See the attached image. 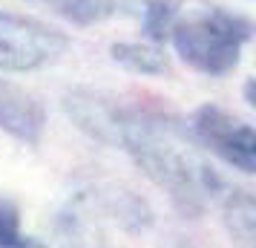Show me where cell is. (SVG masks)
I'll list each match as a JSON object with an SVG mask.
<instances>
[{
	"mask_svg": "<svg viewBox=\"0 0 256 248\" xmlns=\"http://www.w3.org/2000/svg\"><path fill=\"white\" fill-rule=\"evenodd\" d=\"M118 139L144 167V173L156 185L170 190V196L184 211H198L202 193L216 185V176L202 162H196L190 150L147 121H118Z\"/></svg>",
	"mask_w": 256,
	"mask_h": 248,
	"instance_id": "cell-1",
	"label": "cell"
},
{
	"mask_svg": "<svg viewBox=\"0 0 256 248\" xmlns=\"http://www.w3.org/2000/svg\"><path fill=\"white\" fill-rule=\"evenodd\" d=\"M176 52L208 75H224L239 64V49L248 41V24L230 15H202L193 21H182L170 32Z\"/></svg>",
	"mask_w": 256,
	"mask_h": 248,
	"instance_id": "cell-2",
	"label": "cell"
},
{
	"mask_svg": "<svg viewBox=\"0 0 256 248\" xmlns=\"http://www.w3.org/2000/svg\"><path fill=\"white\" fill-rule=\"evenodd\" d=\"M66 49V38L32 18L0 12V70H38Z\"/></svg>",
	"mask_w": 256,
	"mask_h": 248,
	"instance_id": "cell-3",
	"label": "cell"
},
{
	"mask_svg": "<svg viewBox=\"0 0 256 248\" xmlns=\"http://www.w3.org/2000/svg\"><path fill=\"white\" fill-rule=\"evenodd\" d=\"M196 133L228 165L239 167L242 173L256 170V133L250 124L236 121L216 107H204L196 116Z\"/></svg>",
	"mask_w": 256,
	"mask_h": 248,
	"instance_id": "cell-4",
	"label": "cell"
},
{
	"mask_svg": "<svg viewBox=\"0 0 256 248\" xmlns=\"http://www.w3.org/2000/svg\"><path fill=\"white\" fill-rule=\"evenodd\" d=\"M0 127L20 142H38L44 133V107L18 84L0 81Z\"/></svg>",
	"mask_w": 256,
	"mask_h": 248,
	"instance_id": "cell-5",
	"label": "cell"
},
{
	"mask_svg": "<svg viewBox=\"0 0 256 248\" xmlns=\"http://www.w3.org/2000/svg\"><path fill=\"white\" fill-rule=\"evenodd\" d=\"M112 61L121 64L130 72H141V75H162L167 72V58L158 47L150 44H116L112 47Z\"/></svg>",
	"mask_w": 256,
	"mask_h": 248,
	"instance_id": "cell-6",
	"label": "cell"
},
{
	"mask_svg": "<svg viewBox=\"0 0 256 248\" xmlns=\"http://www.w3.org/2000/svg\"><path fill=\"white\" fill-rule=\"evenodd\" d=\"M224 222L230 228V234L244 242V245H250L254 242V231H256V202L250 193H233L228 205H224Z\"/></svg>",
	"mask_w": 256,
	"mask_h": 248,
	"instance_id": "cell-7",
	"label": "cell"
},
{
	"mask_svg": "<svg viewBox=\"0 0 256 248\" xmlns=\"http://www.w3.org/2000/svg\"><path fill=\"white\" fill-rule=\"evenodd\" d=\"M52 3L64 18H70L72 24L81 26L101 24L116 9V0H52Z\"/></svg>",
	"mask_w": 256,
	"mask_h": 248,
	"instance_id": "cell-8",
	"label": "cell"
},
{
	"mask_svg": "<svg viewBox=\"0 0 256 248\" xmlns=\"http://www.w3.org/2000/svg\"><path fill=\"white\" fill-rule=\"evenodd\" d=\"M176 26V3L173 0H150L147 12H144V32L152 41H164L170 38Z\"/></svg>",
	"mask_w": 256,
	"mask_h": 248,
	"instance_id": "cell-9",
	"label": "cell"
},
{
	"mask_svg": "<svg viewBox=\"0 0 256 248\" xmlns=\"http://www.w3.org/2000/svg\"><path fill=\"white\" fill-rule=\"evenodd\" d=\"M24 242L20 228H18V211L12 205L0 202V248H18Z\"/></svg>",
	"mask_w": 256,
	"mask_h": 248,
	"instance_id": "cell-10",
	"label": "cell"
}]
</instances>
